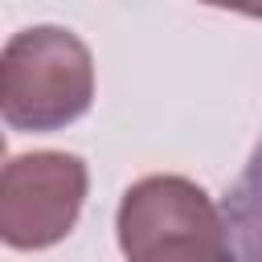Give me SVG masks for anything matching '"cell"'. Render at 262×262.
Returning <instances> with one entry per match:
<instances>
[{
  "instance_id": "7a4b0ae2",
  "label": "cell",
  "mask_w": 262,
  "mask_h": 262,
  "mask_svg": "<svg viewBox=\"0 0 262 262\" xmlns=\"http://www.w3.org/2000/svg\"><path fill=\"white\" fill-rule=\"evenodd\" d=\"M119 246L127 262H233L217 205L184 176H143L123 192Z\"/></svg>"
},
{
  "instance_id": "3957f363",
  "label": "cell",
  "mask_w": 262,
  "mask_h": 262,
  "mask_svg": "<svg viewBox=\"0 0 262 262\" xmlns=\"http://www.w3.org/2000/svg\"><path fill=\"white\" fill-rule=\"evenodd\" d=\"M86 201V164L70 151L12 156L0 172V237L12 250L61 242Z\"/></svg>"
},
{
  "instance_id": "6da1fadb",
  "label": "cell",
  "mask_w": 262,
  "mask_h": 262,
  "mask_svg": "<svg viewBox=\"0 0 262 262\" xmlns=\"http://www.w3.org/2000/svg\"><path fill=\"white\" fill-rule=\"evenodd\" d=\"M94 98L90 49L57 25H33L8 37L0 53V115L20 131H57Z\"/></svg>"
}]
</instances>
